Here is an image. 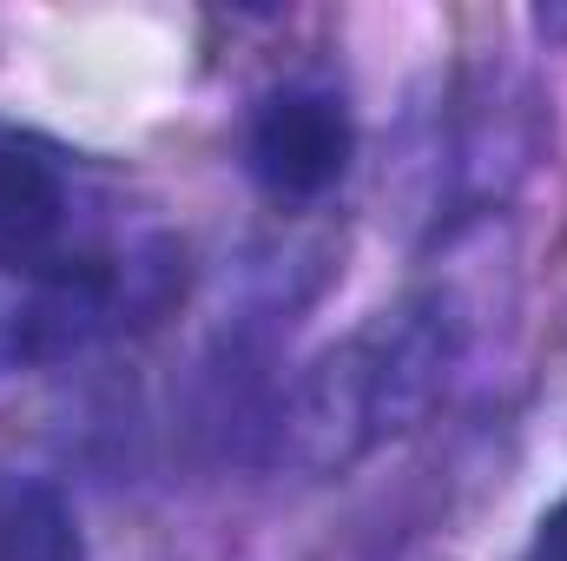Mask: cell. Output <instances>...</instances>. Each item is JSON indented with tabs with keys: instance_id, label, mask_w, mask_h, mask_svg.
Segmentation results:
<instances>
[{
	"instance_id": "cell-4",
	"label": "cell",
	"mask_w": 567,
	"mask_h": 561,
	"mask_svg": "<svg viewBox=\"0 0 567 561\" xmlns=\"http://www.w3.org/2000/svg\"><path fill=\"white\" fill-rule=\"evenodd\" d=\"M0 561H86L80 516L47 476L0 469Z\"/></svg>"
},
{
	"instance_id": "cell-3",
	"label": "cell",
	"mask_w": 567,
	"mask_h": 561,
	"mask_svg": "<svg viewBox=\"0 0 567 561\" xmlns=\"http://www.w3.org/2000/svg\"><path fill=\"white\" fill-rule=\"evenodd\" d=\"M66 225V185L60 172L20 140H0V265H40Z\"/></svg>"
},
{
	"instance_id": "cell-2",
	"label": "cell",
	"mask_w": 567,
	"mask_h": 561,
	"mask_svg": "<svg viewBox=\"0 0 567 561\" xmlns=\"http://www.w3.org/2000/svg\"><path fill=\"white\" fill-rule=\"evenodd\" d=\"M251 172L278 198H323L350 172V113L317 86H284L251 120Z\"/></svg>"
},
{
	"instance_id": "cell-1",
	"label": "cell",
	"mask_w": 567,
	"mask_h": 561,
	"mask_svg": "<svg viewBox=\"0 0 567 561\" xmlns=\"http://www.w3.org/2000/svg\"><path fill=\"white\" fill-rule=\"evenodd\" d=\"M449 317L442 304H403L363 337L330 350L290 410V442L310 462H350L390 429H410L449 377Z\"/></svg>"
},
{
	"instance_id": "cell-5",
	"label": "cell",
	"mask_w": 567,
	"mask_h": 561,
	"mask_svg": "<svg viewBox=\"0 0 567 561\" xmlns=\"http://www.w3.org/2000/svg\"><path fill=\"white\" fill-rule=\"evenodd\" d=\"M528 561H567V496L542 516V529H535V549H528Z\"/></svg>"
}]
</instances>
